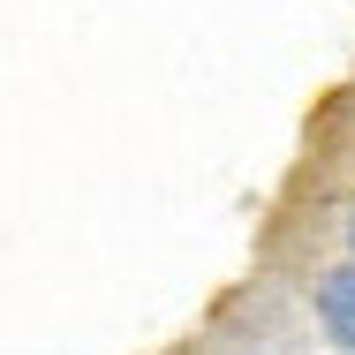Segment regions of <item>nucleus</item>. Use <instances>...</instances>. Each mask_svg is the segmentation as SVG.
<instances>
[{
	"instance_id": "nucleus-1",
	"label": "nucleus",
	"mask_w": 355,
	"mask_h": 355,
	"mask_svg": "<svg viewBox=\"0 0 355 355\" xmlns=\"http://www.w3.org/2000/svg\"><path fill=\"white\" fill-rule=\"evenodd\" d=\"M318 310H325V325L355 348V272H333V280H325V295H318Z\"/></svg>"
}]
</instances>
